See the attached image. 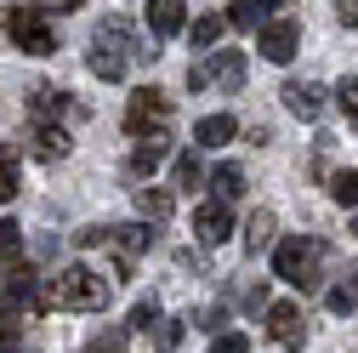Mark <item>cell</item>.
<instances>
[{"label":"cell","instance_id":"cell-16","mask_svg":"<svg viewBox=\"0 0 358 353\" xmlns=\"http://www.w3.org/2000/svg\"><path fill=\"white\" fill-rule=\"evenodd\" d=\"M279 12V0H234L228 6V29H256Z\"/></svg>","mask_w":358,"mask_h":353},{"label":"cell","instance_id":"cell-7","mask_svg":"<svg viewBox=\"0 0 358 353\" xmlns=\"http://www.w3.org/2000/svg\"><path fill=\"white\" fill-rule=\"evenodd\" d=\"M256 46H262V57H267V63H290V57H296V46H301V23H296V18H273V23H262Z\"/></svg>","mask_w":358,"mask_h":353},{"label":"cell","instance_id":"cell-14","mask_svg":"<svg viewBox=\"0 0 358 353\" xmlns=\"http://www.w3.org/2000/svg\"><path fill=\"white\" fill-rule=\"evenodd\" d=\"M34 291H40V285H34V274H29V268H17V262H12L6 274H0V307H29V302H34Z\"/></svg>","mask_w":358,"mask_h":353},{"label":"cell","instance_id":"cell-30","mask_svg":"<svg viewBox=\"0 0 358 353\" xmlns=\"http://www.w3.org/2000/svg\"><path fill=\"white\" fill-rule=\"evenodd\" d=\"M199 183H205V176H199V160H194V154H182V160H176V188H188V194H194Z\"/></svg>","mask_w":358,"mask_h":353},{"label":"cell","instance_id":"cell-5","mask_svg":"<svg viewBox=\"0 0 358 353\" xmlns=\"http://www.w3.org/2000/svg\"><path fill=\"white\" fill-rule=\"evenodd\" d=\"M29 120L34 125H80L85 109L69 92H57V85H34V92H29Z\"/></svg>","mask_w":358,"mask_h":353},{"label":"cell","instance_id":"cell-3","mask_svg":"<svg viewBox=\"0 0 358 353\" xmlns=\"http://www.w3.org/2000/svg\"><path fill=\"white\" fill-rule=\"evenodd\" d=\"M120 125H125V137H165L171 131V97L159 85H137V92L125 97Z\"/></svg>","mask_w":358,"mask_h":353},{"label":"cell","instance_id":"cell-26","mask_svg":"<svg viewBox=\"0 0 358 353\" xmlns=\"http://www.w3.org/2000/svg\"><path fill=\"white\" fill-rule=\"evenodd\" d=\"M324 302H330V314H352V307H358V279L330 285V291H324Z\"/></svg>","mask_w":358,"mask_h":353},{"label":"cell","instance_id":"cell-31","mask_svg":"<svg viewBox=\"0 0 358 353\" xmlns=\"http://www.w3.org/2000/svg\"><path fill=\"white\" fill-rule=\"evenodd\" d=\"M154 307H159V302H154V296H143L137 307H131V319H125V331H154Z\"/></svg>","mask_w":358,"mask_h":353},{"label":"cell","instance_id":"cell-11","mask_svg":"<svg viewBox=\"0 0 358 353\" xmlns=\"http://www.w3.org/2000/svg\"><path fill=\"white\" fill-rule=\"evenodd\" d=\"M148 29L154 40H171L188 29V0H148Z\"/></svg>","mask_w":358,"mask_h":353},{"label":"cell","instance_id":"cell-34","mask_svg":"<svg viewBox=\"0 0 358 353\" xmlns=\"http://www.w3.org/2000/svg\"><path fill=\"white\" fill-rule=\"evenodd\" d=\"M210 353H250V336H239V331H222V336L210 342Z\"/></svg>","mask_w":358,"mask_h":353},{"label":"cell","instance_id":"cell-23","mask_svg":"<svg viewBox=\"0 0 358 353\" xmlns=\"http://www.w3.org/2000/svg\"><path fill=\"white\" fill-rule=\"evenodd\" d=\"M131 347V336H125V325H108V331H97L92 342H85L80 353H125Z\"/></svg>","mask_w":358,"mask_h":353},{"label":"cell","instance_id":"cell-9","mask_svg":"<svg viewBox=\"0 0 358 353\" xmlns=\"http://www.w3.org/2000/svg\"><path fill=\"white\" fill-rule=\"evenodd\" d=\"M194 234H199V245H222V240H228L234 234V216H228V200H205L199 211H194Z\"/></svg>","mask_w":358,"mask_h":353},{"label":"cell","instance_id":"cell-22","mask_svg":"<svg viewBox=\"0 0 358 353\" xmlns=\"http://www.w3.org/2000/svg\"><path fill=\"white\" fill-rule=\"evenodd\" d=\"M17 256H23V223L6 216V223H0V268H12Z\"/></svg>","mask_w":358,"mask_h":353},{"label":"cell","instance_id":"cell-10","mask_svg":"<svg viewBox=\"0 0 358 353\" xmlns=\"http://www.w3.org/2000/svg\"><path fill=\"white\" fill-rule=\"evenodd\" d=\"M279 92H285V109H290L296 120H319V114H324V85H313V80H285Z\"/></svg>","mask_w":358,"mask_h":353},{"label":"cell","instance_id":"cell-32","mask_svg":"<svg viewBox=\"0 0 358 353\" xmlns=\"http://www.w3.org/2000/svg\"><path fill=\"white\" fill-rule=\"evenodd\" d=\"M176 342H182V325H176V319L154 325V347H159V353H176Z\"/></svg>","mask_w":358,"mask_h":353},{"label":"cell","instance_id":"cell-4","mask_svg":"<svg viewBox=\"0 0 358 353\" xmlns=\"http://www.w3.org/2000/svg\"><path fill=\"white\" fill-rule=\"evenodd\" d=\"M6 34H12V46H17V52H29V57H52V52H57L52 23L40 18V12H29V6L6 12Z\"/></svg>","mask_w":358,"mask_h":353},{"label":"cell","instance_id":"cell-24","mask_svg":"<svg viewBox=\"0 0 358 353\" xmlns=\"http://www.w3.org/2000/svg\"><path fill=\"white\" fill-rule=\"evenodd\" d=\"M330 200L358 211V171H336V176H330Z\"/></svg>","mask_w":358,"mask_h":353},{"label":"cell","instance_id":"cell-18","mask_svg":"<svg viewBox=\"0 0 358 353\" xmlns=\"http://www.w3.org/2000/svg\"><path fill=\"white\" fill-rule=\"evenodd\" d=\"M137 211L148 216V223H171L176 200H171V188H137Z\"/></svg>","mask_w":358,"mask_h":353},{"label":"cell","instance_id":"cell-6","mask_svg":"<svg viewBox=\"0 0 358 353\" xmlns=\"http://www.w3.org/2000/svg\"><path fill=\"white\" fill-rule=\"evenodd\" d=\"M74 245H85V251L108 245L114 256H143V251L154 245V228H80V234H74Z\"/></svg>","mask_w":358,"mask_h":353},{"label":"cell","instance_id":"cell-37","mask_svg":"<svg viewBox=\"0 0 358 353\" xmlns=\"http://www.w3.org/2000/svg\"><path fill=\"white\" fill-rule=\"evenodd\" d=\"M57 6H69V12H74V6H85V0H57Z\"/></svg>","mask_w":358,"mask_h":353},{"label":"cell","instance_id":"cell-35","mask_svg":"<svg viewBox=\"0 0 358 353\" xmlns=\"http://www.w3.org/2000/svg\"><path fill=\"white\" fill-rule=\"evenodd\" d=\"M17 342H23V325L0 314V353H17Z\"/></svg>","mask_w":358,"mask_h":353},{"label":"cell","instance_id":"cell-1","mask_svg":"<svg viewBox=\"0 0 358 353\" xmlns=\"http://www.w3.org/2000/svg\"><path fill=\"white\" fill-rule=\"evenodd\" d=\"M34 307L40 314H63V307H74V314H103L108 307V279L97 268H85V262L57 268V274H46V285L34 291Z\"/></svg>","mask_w":358,"mask_h":353},{"label":"cell","instance_id":"cell-20","mask_svg":"<svg viewBox=\"0 0 358 353\" xmlns=\"http://www.w3.org/2000/svg\"><path fill=\"white\" fill-rule=\"evenodd\" d=\"M267 240H273V211H250V223H245V251H267Z\"/></svg>","mask_w":358,"mask_h":353},{"label":"cell","instance_id":"cell-12","mask_svg":"<svg viewBox=\"0 0 358 353\" xmlns=\"http://www.w3.org/2000/svg\"><path fill=\"white\" fill-rule=\"evenodd\" d=\"M85 63H92V74H97V80H108V85H120V80H125V69H131L125 46H103V40H92Z\"/></svg>","mask_w":358,"mask_h":353},{"label":"cell","instance_id":"cell-8","mask_svg":"<svg viewBox=\"0 0 358 353\" xmlns=\"http://www.w3.org/2000/svg\"><path fill=\"white\" fill-rule=\"evenodd\" d=\"M267 336H273L279 347H290V353H301V342H307L301 307L296 302H267Z\"/></svg>","mask_w":358,"mask_h":353},{"label":"cell","instance_id":"cell-21","mask_svg":"<svg viewBox=\"0 0 358 353\" xmlns=\"http://www.w3.org/2000/svg\"><path fill=\"white\" fill-rule=\"evenodd\" d=\"M222 29H228V18H216V12H205V18H194L188 23V40H194V46H216V40H222Z\"/></svg>","mask_w":358,"mask_h":353},{"label":"cell","instance_id":"cell-25","mask_svg":"<svg viewBox=\"0 0 358 353\" xmlns=\"http://www.w3.org/2000/svg\"><path fill=\"white\" fill-rule=\"evenodd\" d=\"M210 183H216V194H222V200H239V194H245V171H239V165H216Z\"/></svg>","mask_w":358,"mask_h":353},{"label":"cell","instance_id":"cell-17","mask_svg":"<svg viewBox=\"0 0 358 353\" xmlns=\"http://www.w3.org/2000/svg\"><path fill=\"white\" fill-rule=\"evenodd\" d=\"M165 137H171V131H165ZM165 137H148L137 154H131V165H125V171H131V176H154V171H159V160H165V148H171Z\"/></svg>","mask_w":358,"mask_h":353},{"label":"cell","instance_id":"cell-13","mask_svg":"<svg viewBox=\"0 0 358 353\" xmlns=\"http://www.w3.org/2000/svg\"><path fill=\"white\" fill-rule=\"evenodd\" d=\"M199 69H205V63H199ZM205 80H216L222 92H239V85H245V52H234V46H228V52H216L210 69H205Z\"/></svg>","mask_w":358,"mask_h":353},{"label":"cell","instance_id":"cell-28","mask_svg":"<svg viewBox=\"0 0 358 353\" xmlns=\"http://www.w3.org/2000/svg\"><path fill=\"white\" fill-rule=\"evenodd\" d=\"M336 103H341V114H347V125L358 131V74H347V80L336 85Z\"/></svg>","mask_w":358,"mask_h":353},{"label":"cell","instance_id":"cell-36","mask_svg":"<svg viewBox=\"0 0 358 353\" xmlns=\"http://www.w3.org/2000/svg\"><path fill=\"white\" fill-rule=\"evenodd\" d=\"M336 18H341V29H358V0H336Z\"/></svg>","mask_w":358,"mask_h":353},{"label":"cell","instance_id":"cell-29","mask_svg":"<svg viewBox=\"0 0 358 353\" xmlns=\"http://www.w3.org/2000/svg\"><path fill=\"white\" fill-rule=\"evenodd\" d=\"M12 200H17V160L0 154V205H12Z\"/></svg>","mask_w":358,"mask_h":353},{"label":"cell","instance_id":"cell-38","mask_svg":"<svg viewBox=\"0 0 358 353\" xmlns=\"http://www.w3.org/2000/svg\"><path fill=\"white\" fill-rule=\"evenodd\" d=\"M352 234H358V228H352Z\"/></svg>","mask_w":358,"mask_h":353},{"label":"cell","instance_id":"cell-33","mask_svg":"<svg viewBox=\"0 0 358 353\" xmlns=\"http://www.w3.org/2000/svg\"><path fill=\"white\" fill-rule=\"evenodd\" d=\"M194 325H199V331H216V336H222V331H228V307H199V314H194Z\"/></svg>","mask_w":358,"mask_h":353},{"label":"cell","instance_id":"cell-15","mask_svg":"<svg viewBox=\"0 0 358 353\" xmlns=\"http://www.w3.org/2000/svg\"><path fill=\"white\" fill-rule=\"evenodd\" d=\"M234 131H239L234 114H205V120L194 125V143H199V148H228V143H234Z\"/></svg>","mask_w":358,"mask_h":353},{"label":"cell","instance_id":"cell-27","mask_svg":"<svg viewBox=\"0 0 358 353\" xmlns=\"http://www.w3.org/2000/svg\"><path fill=\"white\" fill-rule=\"evenodd\" d=\"M97 40H103V46H131V23L114 12V18H103V23H97Z\"/></svg>","mask_w":358,"mask_h":353},{"label":"cell","instance_id":"cell-2","mask_svg":"<svg viewBox=\"0 0 358 353\" xmlns=\"http://www.w3.org/2000/svg\"><path fill=\"white\" fill-rule=\"evenodd\" d=\"M319 268H324V240H301V234L279 240V251H273V274L279 279H290L301 291H319V279H324Z\"/></svg>","mask_w":358,"mask_h":353},{"label":"cell","instance_id":"cell-19","mask_svg":"<svg viewBox=\"0 0 358 353\" xmlns=\"http://www.w3.org/2000/svg\"><path fill=\"white\" fill-rule=\"evenodd\" d=\"M34 154L40 160H63L69 154V131L63 125H34Z\"/></svg>","mask_w":358,"mask_h":353}]
</instances>
